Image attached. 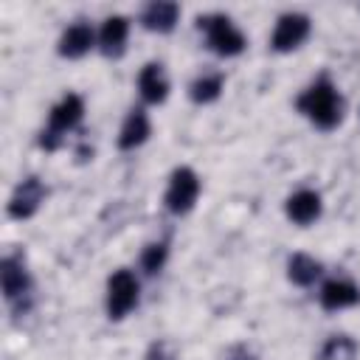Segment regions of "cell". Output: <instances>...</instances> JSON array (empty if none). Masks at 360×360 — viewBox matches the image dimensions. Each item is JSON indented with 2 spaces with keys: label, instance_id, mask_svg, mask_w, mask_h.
Masks as SVG:
<instances>
[{
  "label": "cell",
  "instance_id": "obj_8",
  "mask_svg": "<svg viewBox=\"0 0 360 360\" xmlns=\"http://www.w3.org/2000/svg\"><path fill=\"white\" fill-rule=\"evenodd\" d=\"M127 37H129V20L121 14H112L101 22L98 31V48L107 59H118L127 51Z\"/></svg>",
  "mask_w": 360,
  "mask_h": 360
},
{
  "label": "cell",
  "instance_id": "obj_9",
  "mask_svg": "<svg viewBox=\"0 0 360 360\" xmlns=\"http://www.w3.org/2000/svg\"><path fill=\"white\" fill-rule=\"evenodd\" d=\"M318 301L326 312H338V309H346V307H354L360 304V287L346 281V278H329L321 292H318Z\"/></svg>",
  "mask_w": 360,
  "mask_h": 360
},
{
  "label": "cell",
  "instance_id": "obj_6",
  "mask_svg": "<svg viewBox=\"0 0 360 360\" xmlns=\"http://www.w3.org/2000/svg\"><path fill=\"white\" fill-rule=\"evenodd\" d=\"M312 31V22L307 14L301 11H287L276 20V28H273V37H270V48L278 51V53H287L292 48H298Z\"/></svg>",
  "mask_w": 360,
  "mask_h": 360
},
{
  "label": "cell",
  "instance_id": "obj_22",
  "mask_svg": "<svg viewBox=\"0 0 360 360\" xmlns=\"http://www.w3.org/2000/svg\"><path fill=\"white\" fill-rule=\"evenodd\" d=\"M76 155H79V160H90V158H93V146H87V143H82V146L76 149Z\"/></svg>",
  "mask_w": 360,
  "mask_h": 360
},
{
  "label": "cell",
  "instance_id": "obj_11",
  "mask_svg": "<svg viewBox=\"0 0 360 360\" xmlns=\"http://www.w3.org/2000/svg\"><path fill=\"white\" fill-rule=\"evenodd\" d=\"M321 208H323L321 194L312 191V188H301V191L290 194L287 202H284V211L295 225H312L321 217Z\"/></svg>",
  "mask_w": 360,
  "mask_h": 360
},
{
  "label": "cell",
  "instance_id": "obj_13",
  "mask_svg": "<svg viewBox=\"0 0 360 360\" xmlns=\"http://www.w3.org/2000/svg\"><path fill=\"white\" fill-rule=\"evenodd\" d=\"M180 17V6L174 0H152L143 11H141V22L146 31H158V34H169L177 25Z\"/></svg>",
  "mask_w": 360,
  "mask_h": 360
},
{
  "label": "cell",
  "instance_id": "obj_15",
  "mask_svg": "<svg viewBox=\"0 0 360 360\" xmlns=\"http://www.w3.org/2000/svg\"><path fill=\"white\" fill-rule=\"evenodd\" d=\"M149 132H152V124H149L146 110H141V107L129 110V115L124 118L121 132H118V149H121V152H132V149H138V146L149 138Z\"/></svg>",
  "mask_w": 360,
  "mask_h": 360
},
{
  "label": "cell",
  "instance_id": "obj_17",
  "mask_svg": "<svg viewBox=\"0 0 360 360\" xmlns=\"http://www.w3.org/2000/svg\"><path fill=\"white\" fill-rule=\"evenodd\" d=\"M222 87H225V76L222 73H202L188 84V96H191L194 104H211V101L219 98Z\"/></svg>",
  "mask_w": 360,
  "mask_h": 360
},
{
  "label": "cell",
  "instance_id": "obj_10",
  "mask_svg": "<svg viewBox=\"0 0 360 360\" xmlns=\"http://www.w3.org/2000/svg\"><path fill=\"white\" fill-rule=\"evenodd\" d=\"M138 90L146 104H163L169 96V79L160 62H146L138 73Z\"/></svg>",
  "mask_w": 360,
  "mask_h": 360
},
{
  "label": "cell",
  "instance_id": "obj_5",
  "mask_svg": "<svg viewBox=\"0 0 360 360\" xmlns=\"http://www.w3.org/2000/svg\"><path fill=\"white\" fill-rule=\"evenodd\" d=\"M197 197H200V177H197V172L191 166H177L172 172V177H169V188H166V197H163L166 208L172 214L183 217V214H188L194 208Z\"/></svg>",
  "mask_w": 360,
  "mask_h": 360
},
{
  "label": "cell",
  "instance_id": "obj_19",
  "mask_svg": "<svg viewBox=\"0 0 360 360\" xmlns=\"http://www.w3.org/2000/svg\"><path fill=\"white\" fill-rule=\"evenodd\" d=\"M166 259H169V248H166V242H152V245H146L143 253H141V267H143V273L155 276V273L163 270Z\"/></svg>",
  "mask_w": 360,
  "mask_h": 360
},
{
  "label": "cell",
  "instance_id": "obj_12",
  "mask_svg": "<svg viewBox=\"0 0 360 360\" xmlns=\"http://www.w3.org/2000/svg\"><path fill=\"white\" fill-rule=\"evenodd\" d=\"M0 281H3V295L6 301H17L22 295H28L31 290V278L28 270L22 267V262L17 256H6L0 262Z\"/></svg>",
  "mask_w": 360,
  "mask_h": 360
},
{
  "label": "cell",
  "instance_id": "obj_21",
  "mask_svg": "<svg viewBox=\"0 0 360 360\" xmlns=\"http://www.w3.org/2000/svg\"><path fill=\"white\" fill-rule=\"evenodd\" d=\"M225 360H256V357H253L245 346H236V349H231V352H228V357H225Z\"/></svg>",
  "mask_w": 360,
  "mask_h": 360
},
{
  "label": "cell",
  "instance_id": "obj_2",
  "mask_svg": "<svg viewBox=\"0 0 360 360\" xmlns=\"http://www.w3.org/2000/svg\"><path fill=\"white\" fill-rule=\"evenodd\" d=\"M82 115H84V101H82V96H76V93L62 96V98L53 104L51 115H48V127H45L42 135H39V146L48 149V152H56V149L62 146L65 135L79 127Z\"/></svg>",
  "mask_w": 360,
  "mask_h": 360
},
{
  "label": "cell",
  "instance_id": "obj_4",
  "mask_svg": "<svg viewBox=\"0 0 360 360\" xmlns=\"http://www.w3.org/2000/svg\"><path fill=\"white\" fill-rule=\"evenodd\" d=\"M138 292H141V284H138L135 273L127 267L115 270L107 278V315L112 321L127 318L138 307Z\"/></svg>",
  "mask_w": 360,
  "mask_h": 360
},
{
  "label": "cell",
  "instance_id": "obj_1",
  "mask_svg": "<svg viewBox=\"0 0 360 360\" xmlns=\"http://www.w3.org/2000/svg\"><path fill=\"white\" fill-rule=\"evenodd\" d=\"M295 107H298L318 129H335V127L343 121V112H346V101H343V96L338 93V87L332 84L329 76L315 79V82L298 96Z\"/></svg>",
  "mask_w": 360,
  "mask_h": 360
},
{
  "label": "cell",
  "instance_id": "obj_7",
  "mask_svg": "<svg viewBox=\"0 0 360 360\" xmlns=\"http://www.w3.org/2000/svg\"><path fill=\"white\" fill-rule=\"evenodd\" d=\"M42 200H45V186H42L39 177L31 174V177H25V180L11 191L6 211H8L11 219H28V217H34V214L39 211Z\"/></svg>",
  "mask_w": 360,
  "mask_h": 360
},
{
  "label": "cell",
  "instance_id": "obj_18",
  "mask_svg": "<svg viewBox=\"0 0 360 360\" xmlns=\"http://www.w3.org/2000/svg\"><path fill=\"white\" fill-rule=\"evenodd\" d=\"M354 357H357V343L349 335H332L321 349V360H354Z\"/></svg>",
  "mask_w": 360,
  "mask_h": 360
},
{
  "label": "cell",
  "instance_id": "obj_14",
  "mask_svg": "<svg viewBox=\"0 0 360 360\" xmlns=\"http://www.w3.org/2000/svg\"><path fill=\"white\" fill-rule=\"evenodd\" d=\"M93 45H96L93 28H90L87 22H73V25H68V28L62 31L56 51H59V56H65V59H79V56H84Z\"/></svg>",
  "mask_w": 360,
  "mask_h": 360
},
{
  "label": "cell",
  "instance_id": "obj_20",
  "mask_svg": "<svg viewBox=\"0 0 360 360\" xmlns=\"http://www.w3.org/2000/svg\"><path fill=\"white\" fill-rule=\"evenodd\" d=\"M166 349H169V343H166V340H155V343L149 346V354H146V360H166V354H163Z\"/></svg>",
  "mask_w": 360,
  "mask_h": 360
},
{
  "label": "cell",
  "instance_id": "obj_16",
  "mask_svg": "<svg viewBox=\"0 0 360 360\" xmlns=\"http://www.w3.org/2000/svg\"><path fill=\"white\" fill-rule=\"evenodd\" d=\"M321 270H323L321 262L312 259V256H307V253H292L290 262H287V278L292 284H298V287L315 284V278L321 276Z\"/></svg>",
  "mask_w": 360,
  "mask_h": 360
},
{
  "label": "cell",
  "instance_id": "obj_3",
  "mask_svg": "<svg viewBox=\"0 0 360 360\" xmlns=\"http://www.w3.org/2000/svg\"><path fill=\"white\" fill-rule=\"evenodd\" d=\"M197 28L205 31V42L214 53L219 56H239L248 45L245 34L233 25V20L228 14H200L197 17Z\"/></svg>",
  "mask_w": 360,
  "mask_h": 360
}]
</instances>
